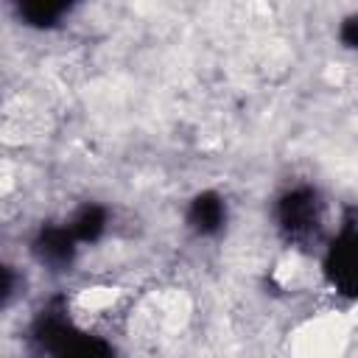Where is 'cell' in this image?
Listing matches in <instances>:
<instances>
[{
    "mask_svg": "<svg viewBox=\"0 0 358 358\" xmlns=\"http://www.w3.org/2000/svg\"><path fill=\"white\" fill-rule=\"evenodd\" d=\"M31 341L39 352H48V355H109L112 352V344L78 330L70 322L67 310L59 305V299L36 316L31 327Z\"/></svg>",
    "mask_w": 358,
    "mask_h": 358,
    "instance_id": "1",
    "label": "cell"
},
{
    "mask_svg": "<svg viewBox=\"0 0 358 358\" xmlns=\"http://www.w3.org/2000/svg\"><path fill=\"white\" fill-rule=\"evenodd\" d=\"M280 232L294 243H308L322 229V201L313 187H291L277 199L274 207Z\"/></svg>",
    "mask_w": 358,
    "mask_h": 358,
    "instance_id": "2",
    "label": "cell"
},
{
    "mask_svg": "<svg viewBox=\"0 0 358 358\" xmlns=\"http://www.w3.org/2000/svg\"><path fill=\"white\" fill-rule=\"evenodd\" d=\"M324 274L327 280L341 291V294H352V277H355V221L347 218L341 232L336 235V241L330 243L327 255H324Z\"/></svg>",
    "mask_w": 358,
    "mask_h": 358,
    "instance_id": "3",
    "label": "cell"
},
{
    "mask_svg": "<svg viewBox=\"0 0 358 358\" xmlns=\"http://www.w3.org/2000/svg\"><path fill=\"white\" fill-rule=\"evenodd\" d=\"M76 243L78 241L67 224H50L42 227L39 235L34 238V257L50 271H64L76 260V249H78Z\"/></svg>",
    "mask_w": 358,
    "mask_h": 358,
    "instance_id": "4",
    "label": "cell"
},
{
    "mask_svg": "<svg viewBox=\"0 0 358 358\" xmlns=\"http://www.w3.org/2000/svg\"><path fill=\"white\" fill-rule=\"evenodd\" d=\"M187 227L196 232V235H218L227 224V204L218 193L213 190H204L199 196H193L190 207H187Z\"/></svg>",
    "mask_w": 358,
    "mask_h": 358,
    "instance_id": "5",
    "label": "cell"
},
{
    "mask_svg": "<svg viewBox=\"0 0 358 358\" xmlns=\"http://www.w3.org/2000/svg\"><path fill=\"white\" fill-rule=\"evenodd\" d=\"M17 17L31 28H53L59 25L78 0H11Z\"/></svg>",
    "mask_w": 358,
    "mask_h": 358,
    "instance_id": "6",
    "label": "cell"
},
{
    "mask_svg": "<svg viewBox=\"0 0 358 358\" xmlns=\"http://www.w3.org/2000/svg\"><path fill=\"white\" fill-rule=\"evenodd\" d=\"M106 221H109V215H106V210L101 204H84V207H78L73 213L67 227H70V232L76 235L78 243H95L103 235Z\"/></svg>",
    "mask_w": 358,
    "mask_h": 358,
    "instance_id": "7",
    "label": "cell"
},
{
    "mask_svg": "<svg viewBox=\"0 0 358 358\" xmlns=\"http://www.w3.org/2000/svg\"><path fill=\"white\" fill-rule=\"evenodd\" d=\"M17 288H20V274L8 263H0V308H6L17 296Z\"/></svg>",
    "mask_w": 358,
    "mask_h": 358,
    "instance_id": "8",
    "label": "cell"
},
{
    "mask_svg": "<svg viewBox=\"0 0 358 358\" xmlns=\"http://www.w3.org/2000/svg\"><path fill=\"white\" fill-rule=\"evenodd\" d=\"M341 39L347 48H355V20H344V28H341Z\"/></svg>",
    "mask_w": 358,
    "mask_h": 358,
    "instance_id": "9",
    "label": "cell"
}]
</instances>
